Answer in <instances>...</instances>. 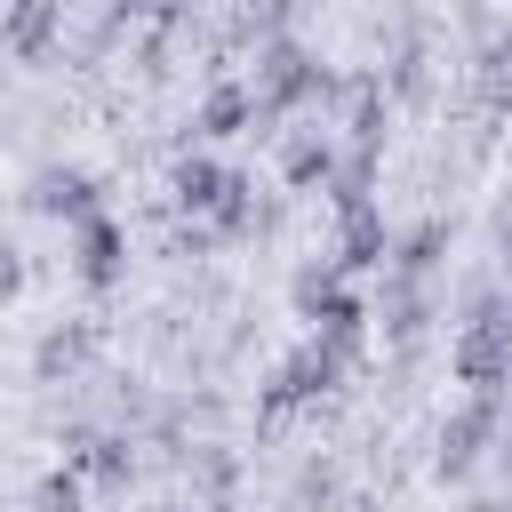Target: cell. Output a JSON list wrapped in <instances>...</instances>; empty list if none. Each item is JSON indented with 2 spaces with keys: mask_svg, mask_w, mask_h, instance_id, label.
Masks as SVG:
<instances>
[{
  "mask_svg": "<svg viewBox=\"0 0 512 512\" xmlns=\"http://www.w3.org/2000/svg\"><path fill=\"white\" fill-rule=\"evenodd\" d=\"M152 8H176V0H152Z\"/></svg>",
  "mask_w": 512,
  "mask_h": 512,
  "instance_id": "2e32d148",
  "label": "cell"
},
{
  "mask_svg": "<svg viewBox=\"0 0 512 512\" xmlns=\"http://www.w3.org/2000/svg\"><path fill=\"white\" fill-rule=\"evenodd\" d=\"M80 472H88L96 488H128V440H96V448H80Z\"/></svg>",
  "mask_w": 512,
  "mask_h": 512,
  "instance_id": "8fae6325",
  "label": "cell"
},
{
  "mask_svg": "<svg viewBox=\"0 0 512 512\" xmlns=\"http://www.w3.org/2000/svg\"><path fill=\"white\" fill-rule=\"evenodd\" d=\"M344 264H352V272L384 264V216H376V208H344Z\"/></svg>",
  "mask_w": 512,
  "mask_h": 512,
  "instance_id": "9c48e42d",
  "label": "cell"
},
{
  "mask_svg": "<svg viewBox=\"0 0 512 512\" xmlns=\"http://www.w3.org/2000/svg\"><path fill=\"white\" fill-rule=\"evenodd\" d=\"M336 368H344V360H336L328 344H304L296 360H280V368H272V384H264V408H272V416H288V408L320 400V392L336 384Z\"/></svg>",
  "mask_w": 512,
  "mask_h": 512,
  "instance_id": "3957f363",
  "label": "cell"
},
{
  "mask_svg": "<svg viewBox=\"0 0 512 512\" xmlns=\"http://www.w3.org/2000/svg\"><path fill=\"white\" fill-rule=\"evenodd\" d=\"M280 168H288V184H328V176H336V152L304 136V144H288V160H280Z\"/></svg>",
  "mask_w": 512,
  "mask_h": 512,
  "instance_id": "7c38bea8",
  "label": "cell"
},
{
  "mask_svg": "<svg viewBox=\"0 0 512 512\" xmlns=\"http://www.w3.org/2000/svg\"><path fill=\"white\" fill-rule=\"evenodd\" d=\"M248 120H256V96H248L240 80H216L208 104H200V128H208V136H240Z\"/></svg>",
  "mask_w": 512,
  "mask_h": 512,
  "instance_id": "ba28073f",
  "label": "cell"
},
{
  "mask_svg": "<svg viewBox=\"0 0 512 512\" xmlns=\"http://www.w3.org/2000/svg\"><path fill=\"white\" fill-rule=\"evenodd\" d=\"M224 184H232V168H216L208 152H192V160L168 168V192H176V208H192V216H216V208H224Z\"/></svg>",
  "mask_w": 512,
  "mask_h": 512,
  "instance_id": "8992f818",
  "label": "cell"
},
{
  "mask_svg": "<svg viewBox=\"0 0 512 512\" xmlns=\"http://www.w3.org/2000/svg\"><path fill=\"white\" fill-rule=\"evenodd\" d=\"M312 88H320V80L304 72V56H296V48H280V56L264 64V96H256V104H296V96H312Z\"/></svg>",
  "mask_w": 512,
  "mask_h": 512,
  "instance_id": "30bf717a",
  "label": "cell"
},
{
  "mask_svg": "<svg viewBox=\"0 0 512 512\" xmlns=\"http://www.w3.org/2000/svg\"><path fill=\"white\" fill-rule=\"evenodd\" d=\"M504 240H512V208H504Z\"/></svg>",
  "mask_w": 512,
  "mask_h": 512,
  "instance_id": "9a60e30c",
  "label": "cell"
},
{
  "mask_svg": "<svg viewBox=\"0 0 512 512\" xmlns=\"http://www.w3.org/2000/svg\"><path fill=\"white\" fill-rule=\"evenodd\" d=\"M448 368H456V384H472V392H504V384H512V304H504V296H480V304H472V320H464L456 344H448Z\"/></svg>",
  "mask_w": 512,
  "mask_h": 512,
  "instance_id": "6da1fadb",
  "label": "cell"
},
{
  "mask_svg": "<svg viewBox=\"0 0 512 512\" xmlns=\"http://www.w3.org/2000/svg\"><path fill=\"white\" fill-rule=\"evenodd\" d=\"M32 512H80V472H48L40 496H32Z\"/></svg>",
  "mask_w": 512,
  "mask_h": 512,
  "instance_id": "4fadbf2b",
  "label": "cell"
},
{
  "mask_svg": "<svg viewBox=\"0 0 512 512\" xmlns=\"http://www.w3.org/2000/svg\"><path fill=\"white\" fill-rule=\"evenodd\" d=\"M72 272L88 280V288H112L120 272H128V232L96 208V216H80L72 224Z\"/></svg>",
  "mask_w": 512,
  "mask_h": 512,
  "instance_id": "7a4b0ae2",
  "label": "cell"
},
{
  "mask_svg": "<svg viewBox=\"0 0 512 512\" xmlns=\"http://www.w3.org/2000/svg\"><path fill=\"white\" fill-rule=\"evenodd\" d=\"M496 432V392H472L448 424H440V472H464L472 456H480V440Z\"/></svg>",
  "mask_w": 512,
  "mask_h": 512,
  "instance_id": "277c9868",
  "label": "cell"
},
{
  "mask_svg": "<svg viewBox=\"0 0 512 512\" xmlns=\"http://www.w3.org/2000/svg\"><path fill=\"white\" fill-rule=\"evenodd\" d=\"M16 288H24V256H16V248H0V304H8Z\"/></svg>",
  "mask_w": 512,
  "mask_h": 512,
  "instance_id": "5bb4252c",
  "label": "cell"
},
{
  "mask_svg": "<svg viewBox=\"0 0 512 512\" xmlns=\"http://www.w3.org/2000/svg\"><path fill=\"white\" fill-rule=\"evenodd\" d=\"M0 48L24 56V64H40V56L56 48V0H8V16H0Z\"/></svg>",
  "mask_w": 512,
  "mask_h": 512,
  "instance_id": "5b68a950",
  "label": "cell"
},
{
  "mask_svg": "<svg viewBox=\"0 0 512 512\" xmlns=\"http://www.w3.org/2000/svg\"><path fill=\"white\" fill-rule=\"evenodd\" d=\"M32 208H48V216H96V176L88 168H48L40 184H32Z\"/></svg>",
  "mask_w": 512,
  "mask_h": 512,
  "instance_id": "52a82bcc",
  "label": "cell"
}]
</instances>
